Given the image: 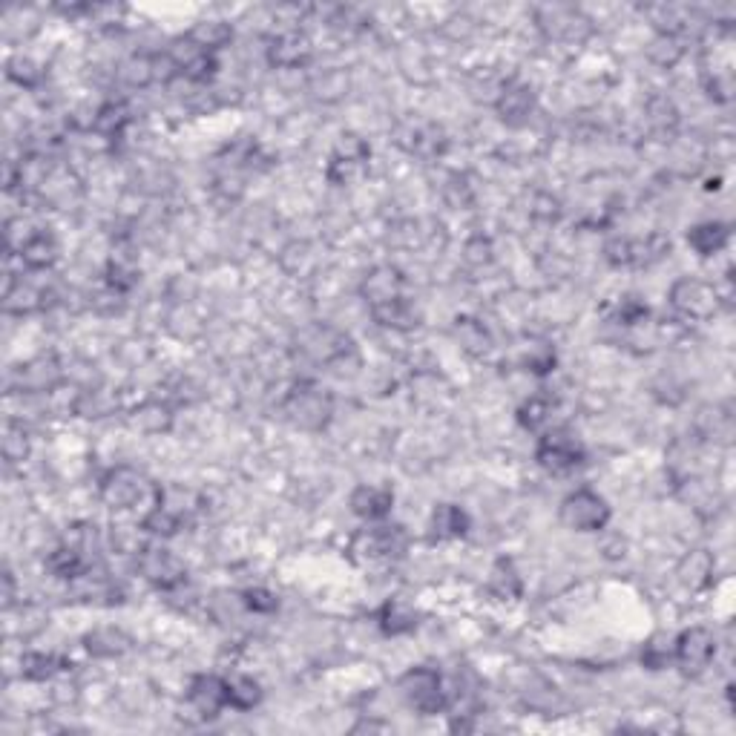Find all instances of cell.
<instances>
[{
  "instance_id": "1",
  "label": "cell",
  "mask_w": 736,
  "mask_h": 736,
  "mask_svg": "<svg viewBox=\"0 0 736 736\" xmlns=\"http://www.w3.org/2000/svg\"><path fill=\"white\" fill-rule=\"evenodd\" d=\"M409 550V532L400 524L371 521L357 529L348 541V555L360 567H386L400 561Z\"/></svg>"
},
{
  "instance_id": "2",
  "label": "cell",
  "mask_w": 736,
  "mask_h": 736,
  "mask_svg": "<svg viewBox=\"0 0 736 736\" xmlns=\"http://www.w3.org/2000/svg\"><path fill=\"white\" fill-rule=\"evenodd\" d=\"M279 412L294 429L322 432L334 414V397H331V391L320 383H314V380H299L282 397Z\"/></svg>"
},
{
  "instance_id": "3",
  "label": "cell",
  "mask_w": 736,
  "mask_h": 736,
  "mask_svg": "<svg viewBox=\"0 0 736 736\" xmlns=\"http://www.w3.org/2000/svg\"><path fill=\"white\" fill-rule=\"evenodd\" d=\"M291 348H294V357L299 363L314 368H328L345 360L354 351V343H351V337L345 331L328 325V322H311V325L299 328Z\"/></svg>"
},
{
  "instance_id": "4",
  "label": "cell",
  "mask_w": 736,
  "mask_h": 736,
  "mask_svg": "<svg viewBox=\"0 0 736 736\" xmlns=\"http://www.w3.org/2000/svg\"><path fill=\"white\" fill-rule=\"evenodd\" d=\"M400 693L406 705L420 716H437L449 708V690L435 667H412L400 676Z\"/></svg>"
},
{
  "instance_id": "5",
  "label": "cell",
  "mask_w": 736,
  "mask_h": 736,
  "mask_svg": "<svg viewBox=\"0 0 736 736\" xmlns=\"http://www.w3.org/2000/svg\"><path fill=\"white\" fill-rule=\"evenodd\" d=\"M535 460L550 475H570V472L581 469L587 463V449L573 432H567L561 426H552V429H547L544 435L538 437Z\"/></svg>"
},
{
  "instance_id": "6",
  "label": "cell",
  "mask_w": 736,
  "mask_h": 736,
  "mask_svg": "<svg viewBox=\"0 0 736 736\" xmlns=\"http://www.w3.org/2000/svg\"><path fill=\"white\" fill-rule=\"evenodd\" d=\"M558 518H561L564 527L573 529V532H601V529H607L613 512H610V504L598 492L575 489L558 506Z\"/></svg>"
},
{
  "instance_id": "7",
  "label": "cell",
  "mask_w": 736,
  "mask_h": 736,
  "mask_svg": "<svg viewBox=\"0 0 736 736\" xmlns=\"http://www.w3.org/2000/svg\"><path fill=\"white\" fill-rule=\"evenodd\" d=\"M670 305L685 317V320L693 322H705L716 317L722 299H719V291L713 288L711 282L705 279H696V276H682L670 285Z\"/></svg>"
},
{
  "instance_id": "8",
  "label": "cell",
  "mask_w": 736,
  "mask_h": 736,
  "mask_svg": "<svg viewBox=\"0 0 736 736\" xmlns=\"http://www.w3.org/2000/svg\"><path fill=\"white\" fill-rule=\"evenodd\" d=\"M670 251V239L662 233H650L644 239H630V236H616L604 245V256L616 268H647L659 259H665Z\"/></svg>"
},
{
  "instance_id": "9",
  "label": "cell",
  "mask_w": 736,
  "mask_h": 736,
  "mask_svg": "<svg viewBox=\"0 0 736 736\" xmlns=\"http://www.w3.org/2000/svg\"><path fill=\"white\" fill-rule=\"evenodd\" d=\"M64 383V366L55 354H38L9 374V391L18 394H52Z\"/></svg>"
},
{
  "instance_id": "10",
  "label": "cell",
  "mask_w": 736,
  "mask_h": 736,
  "mask_svg": "<svg viewBox=\"0 0 736 736\" xmlns=\"http://www.w3.org/2000/svg\"><path fill=\"white\" fill-rule=\"evenodd\" d=\"M147 486L150 481L144 478V472H138L133 466H113L98 483V498L101 504L110 506L115 512H124V509H136L144 501Z\"/></svg>"
},
{
  "instance_id": "11",
  "label": "cell",
  "mask_w": 736,
  "mask_h": 736,
  "mask_svg": "<svg viewBox=\"0 0 736 736\" xmlns=\"http://www.w3.org/2000/svg\"><path fill=\"white\" fill-rule=\"evenodd\" d=\"M713 656H716V636L708 627L696 624V627H688L676 636L673 665L679 667L685 676H702L711 667Z\"/></svg>"
},
{
  "instance_id": "12",
  "label": "cell",
  "mask_w": 736,
  "mask_h": 736,
  "mask_svg": "<svg viewBox=\"0 0 736 736\" xmlns=\"http://www.w3.org/2000/svg\"><path fill=\"white\" fill-rule=\"evenodd\" d=\"M136 567L144 581H150L156 590H179L184 581H187V567L182 564V558H176L170 550L164 547H141L136 555Z\"/></svg>"
},
{
  "instance_id": "13",
  "label": "cell",
  "mask_w": 736,
  "mask_h": 736,
  "mask_svg": "<svg viewBox=\"0 0 736 736\" xmlns=\"http://www.w3.org/2000/svg\"><path fill=\"white\" fill-rule=\"evenodd\" d=\"M167 58H170L173 69H176V75H182V78L193 81V84H207V81L216 75V69H219L216 55L202 49L196 41H190L187 35L176 38V41L170 44Z\"/></svg>"
},
{
  "instance_id": "14",
  "label": "cell",
  "mask_w": 736,
  "mask_h": 736,
  "mask_svg": "<svg viewBox=\"0 0 736 736\" xmlns=\"http://www.w3.org/2000/svg\"><path fill=\"white\" fill-rule=\"evenodd\" d=\"M314 58V44L299 29H282L268 41V61L276 69H302Z\"/></svg>"
},
{
  "instance_id": "15",
  "label": "cell",
  "mask_w": 736,
  "mask_h": 736,
  "mask_svg": "<svg viewBox=\"0 0 736 736\" xmlns=\"http://www.w3.org/2000/svg\"><path fill=\"white\" fill-rule=\"evenodd\" d=\"M538 107L535 90L524 81H506L498 98H495V113L504 121L506 127H524Z\"/></svg>"
},
{
  "instance_id": "16",
  "label": "cell",
  "mask_w": 736,
  "mask_h": 736,
  "mask_svg": "<svg viewBox=\"0 0 736 736\" xmlns=\"http://www.w3.org/2000/svg\"><path fill=\"white\" fill-rule=\"evenodd\" d=\"M538 23L550 38H558V41H575V38H584L590 32V21L575 6H567V3L541 6Z\"/></svg>"
},
{
  "instance_id": "17",
  "label": "cell",
  "mask_w": 736,
  "mask_h": 736,
  "mask_svg": "<svg viewBox=\"0 0 736 736\" xmlns=\"http://www.w3.org/2000/svg\"><path fill=\"white\" fill-rule=\"evenodd\" d=\"M187 702L196 708V713L202 719H213L219 716L222 708H228V688H225V679L216 676V673H199L190 679V688H187Z\"/></svg>"
},
{
  "instance_id": "18",
  "label": "cell",
  "mask_w": 736,
  "mask_h": 736,
  "mask_svg": "<svg viewBox=\"0 0 736 736\" xmlns=\"http://www.w3.org/2000/svg\"><path fill=\"white\" fill-rule=\"evenodd\" d=\"M360 294L368 302V308L406 297V276L394 265H374L360 282Z\"/></svg>"
},
{
  "instance_id": "19",
  "label": "cell",
  "mask_w": 736,
  "mask_h": 736,
  "mask_svg": "<svg viewBox=\"0 0 736 736\" xmlns=\"http://www.w3.org/2000/svg\"><path fill=\"white\" fill-rule=\"evenodd\" d=\"M161 67H167V55H150V52H133L118 64V81L130 90H147L156 84L161 75Z\"/></svg>"
},
{
  "instance_id": "20",
  "label": "cell",
  "mask_w": 736,
  "mask_h": 736,
  "mask_svg": "<svg viewBox=\"0 0 736 736\" xmlns=\"http://www.w3.org/2000/svg\"><path fill=\"white\" fill-rule=\"evenodd\" d=\"M348 506L357 518H363L366 524L371 521H386L391 515V506H394V492L389 486H377V483H360L351 498Z\"/></svg>"
},
{
  "instance_id": "21",
  "label": "cell",
  "mask_w": 736,
  "mask_h": 736,
  "mask_svg": "<svg viewBox=\"0 0 736 736\" xmlns=\"http://www.w3.org/2000/svg\"><path fill=\"white\" fill-rule=\"evenodd\" d=\"M368 314L380 328H389V331H414L420 325V308L414 305L409 294L383 302V305H374L368 308Z\"/></svg>"
},
{
  "instance_id": "22",
  "label": "cell",
  "mask_w": 736,
  "mask_h": 736,
  "mask_svg": "<svg viewBox=\"0 0 736 736\" xmlns=\"http://www.w3.org/2000/svg\"><path fill=\"white\" fill-rule=\"evenodd\" d=\"M127 426L138 435H164L173 426V409L161 400H144L127 414Z\"/></svg>"
},
{
  "instance_id": "23",
  "label": "cell",
  "mask_w": 736,
  "mask_h": 736,
  "mask_svg": "<svg viewBox=\"0 0 736 736\" xmlns=\"http://www.w3.org/2000/svg\"><path fill=\"white\" fill-rule=\"evenodd\" d=\"M46 570L55 575V578L72 584V581H78L84 573H90L92 558L64 541L61 547H55V550L46 555Z\"/></svg>"
},
{
  "instance_id": "24",
  "label": "cell",
  "mask_w": 736,
  "mask_h": 736,
  "mask_svg": "<svg viewBox=\"0 0 736 736\" xmlns=\"http://www.w3.org/2000/svg\"><path fill=\"white\" fill-rule=\"evenodd\" d=\"M377 624L386 636H406L420 624V613L414 610L406 598H389L377 610Z\"/></svg>"
},
{
  "instance_id": "25",
  "label": "cell",
  "mask_w": 736,
  "mask_h": 736,
  "mask_svg": "<svg viewBox=\"0 0 736 736\" xmlns=\"http://www.w3.org/2000/svg\"><path fill=\"white\" fill-rule=\"evenodd\" d=\"M18 256H21L23 268H29V271H46V268H52L58 262L61 245H58L55 233H49L46 228H38V233L23 245Z\"/></svg>"
},
{
  "instance_id": "26",
  "label": "cell",
  "mask_w": 736,
  "mask_h": 736,
  "mask_svg": "<svg viewBox=\"0 0 736 736\" xmlns=\"http://www.w3.org/2000/svg\"><path fill=\"white\" fill-rule=\"evenodd\" d=\"M130 121H133V113H130V107L124 101H107V104H101L92 113L90 130L95 136L115 141V138L124 136V130L130 127Z\"/></svg>"
},
{
  "instance_id": "27",
  "label": "cell",
  "mask_w": 736,
  "mask_h": 736,
  "mask_svg": "<svg viewBox=\"0 0 736 736\" xmlns=\"http://www.w3.org/2000/svg\"><path fill=\"white\" fill-rule=\"evenodd\" d=\"M486 590L498 601H515L524 593V578L518 573L515 561L512 558H498L489 570V578H486Z\"/></svg>"
},
{
  "instance_id": "28",
  "label": "cell",
  "mask_w": 736,
  "mask_h": 736,
  "mask_svg": "<svg viewBox=\"0 0 736 736\" xmlns=\"http://www.w3.org/2000/svg\"><path fill=\"white\" fill-rule=\"evenodd\" d=\"M46 305V291H41L38 285H32L29 279H9L6 285V294H3V308L9 314H32V311H41Z\"/></svg>"
},
{
  "instance_id": "29",
  "label": "cell",
  "mask_w": 736,
  "mask_h": 736,
  "mask_svg": "<svg viewBox=\"0 0 736 736\" xmlns=\"http://www.w3.org/2000/svg\"><path fill=\"white\" fill-rule=\"evenodd\" d=\"M432 541H458L469 532V515L458 504H440L432 512Z\"/></svg>"
},
{
  "instance_id": "30",
  "label": "cell",
  "mask_w": 736,
  "mask_h": 736,
  "mask_svg": "<svg viewBox=\"0 0 736 736\" xmlns=\"http://www.w3.org/2000/svg\"><path fill=\"white\" fill-rule=\"evenodd\" d=\"M141 279V268H138V259L130 251H113L110 262H107V271H104V285L115 288L118 294H130Z\"/></svg>"
},
{
  "instance_id": "31",
  "label": "cell",
  "mask_w": 736,
  "mask_h": 736,
  "mask_svg": "<svg viewBox=\"0 0 736 736\" xmlns=\"http://www.w3.org/2000/svg\"><path fill=\"white\" fill-rule=\"evenodd\" d=\"M731 242V228L725 222H702L688 230V245L699 256H716L728 248Z\"/></svg>"
},
{
  "instance_id": "32",
  "label": "cell",
  "mask_w": 736,
  "mask_h": 736,
  "mask_svg": "<svg viewBox=\"0 0 736 736\" xmlns=\"http://www.w3.org/2000/svg\"><path fill=\"white\" fill-rule=\"evenodd\" d=\"M552 417H555V400L544 397V394L529 397L527 403L518 409V423L532 435H544L547 429H552Z\"/></svg>"
},
{
  "instance_id": "33",
  "label": "cell",
  "mask_w": 736,
  "mask_h": 736,
  "mask_svg": "<svg viewBox=\"0 0 736 736\" xmlns=\"http://www.w3.org/2000/svg\"><path fill=\"white\" fill-rule=\"evenodd\" d=\"M84 644L95 659H115L130 650V639L118 627H95L84 636Z\"/></svg>"
},
{
  "instance_id": "34",
  "label": "cell",
  "mask_w": 736,
  "mask_h": 736,
  "mask_svg": "<svg viewBox=\"0 0 736 736\" xmlns=\"http://www.w3.org/2000/svg\"><path fill=\"white\" fill-rule=\"evenodd\" d=\"M187 38L216 55L219 49H225L233 41V26L228 21H219V18H205L187 32Z\"/></svg>"
},
{
  "instance_id": "35",
  "label": "cell",
  "mask_w": 736,
  "mask_h": 736,
  "mask_svg": "<svg viewBox=\"0 0 736 736\" xmlns=\"http://www.w3.org/2000/svg\"><path fill=\"white\" fill-rule=\"evenodd\" d=\"M676 575H679V581H682L688 590H702V587L711 584L713 558L705 550L688 552V555L682 558V564H679Z\"/></svg>"
},
{
  "instance_id": "36",
  "label": "cell",
  "mask_w": 736,
  "mask_h": 736,
  "mask_svg": "<svg viewBox=\"0 0 736 736\" xmlns=\"http://www.w3.org/2000/svg\"><path fill=\"white\" fill-rule=\"evenodd\" d=\"M61 670H67V662L58 653H44V650H29L23 653L21 673L29 682H46L52 676H58Z\"/></svg>"
},
{
  "instance_id": "37",
  "label": "cell",
  "mask_w": 736,
  "mask_h": 736,
  "mask_svg": "<svg viewBox=\"0 0 736 736\" xmlns=\"http://www.w3.org/2000/svg\"><path fill=\"white\" fill-rule=\"evenodd\" d=\"M406 150L412 156H417V159L432 161L446 150V136H443V130L435 127V124H420V127H414L412 136L406 141Z\"/></svg>"
},
{
  "instance_id": "38",
  "label": "cell",
  "mask_w": 736,
  "mask_h": 736,
  "mask_svg": "<svg viewBox=\"0 0 736 736\" xmlns=\"http://www.w3.org/2000/svg\"><path fill=\"white\" fill-rule=\"evenodd\" d=\"M225 688H228V705L233 711H253L262 702V685L253 676H245V673L228 676Z\"/></svg>"
},
{
  "instance_id": "39",
  "label": "cell",
  "mask_w": 736,
  "mask_h": 736,
  "mask_svg": "<svg viewBox=\"0 0 736 736\" xmlns=\"http://www.w3.org/2000/svg\"><path fill=\"white\" fill-rule=\"evenodd\" d=\"M644 118L650 124V130L656 136H673L676 127H679V113L673 107V101L665 98V95H653L644 107Z\"/></svg>"
},
{
  "instance_id": "40",
  "label": "cell",
  "mask_w": 736,
  "mask_h": 736,
  "mask_svg": "<svg viewBox=\"0 0 736 736\" xmlns=\"http://www.w3.org/2000/svg\"><path fill=\"white\" fill-rule=\"evenodd\" d=\"M118 409V394L107 386H90V389H81L78 394V409L75 414L81 417H107Z\"/></svg>"
},
{
  "instance_id": "41",
  "label": "cell",
  "mask_w": 736,
  "mask_h": 736,
  "mask_svg": "<svg viewBox=\"0 0 736 736\" xmlns=\"http://www.w3.org/2000/svg\"><path fill=\"white\" fill-rule=\"evenodd\" d=\"M555 363H558V357H555V348H552L547 340H529L524 345V351H521V366L527 368L529 374H535V377H547L555 371Z\"/></svg>"
},
{
  "instance_id": "42",
  "label": "cell",
  "mask_w": 736,
  "mask_h": 736,
  "mask_svg": "<svg viewBox=\"0 0 736 736\" xmlns=\"http://www.w3.org/2000/svg\"><path fill=\"white\" fill-rule=\"evenodd\" d=\"M682 55H685V38L682 35H656L647 46V58L662 69L676 67L682 61Z\"/></svg>"
},
{
  "instance_id": "43",
  "label": "cell",
  "mask_w": 736,
  "mask_h": 736,
  "mask_svg": "<svg viewBox=\"0 0 736 736\" xmlns=\"http://www.w3.org/2000/svg\"><path fill=\"white\" fill-rule=\"evenodd\" d=\"M259 159H262V150H259V144L248 136L230 141L228 147L219 153V161H222L225 167H230V170H248V167H253Z\"/></svg>"
},
{
  "instance_id": "44",
  "label": "cell",
  "mask_w": 736,
  "mask_h": 736,
  "mask_svg": "<svg viewBox=\"0 0 736 736\" xmlns=\"http://www.w3.org/2000/svg\"><path fill=\"white\" fill-rule=\"evenodd\" d=\"M455 337H458V343L463 345L469 354H483V351H489V345H492L489 328H486L481 320H472V317H460V320L455 322Z\"/></svg>"
},
{
  "instance_id": "45",
  "label": "cell",
  "mask_w": 736,
  "mask_h": 736,
  "mask_svg": "<svg viewBox=\"0 0 736 736\" xmlns=\"http://www.w3.org/2000/svg\"><path fill=\"white\" fill-rule=\"evenodd\" d=\"M673 647H676V636H667V633L650 636L642 650V665L647 670H665L673 665Z\"/></svg>"
},
{
  "instance_id": "46",
  "label": "cell",
  "mask_w": 736,
  "mask_h": 736,
  "mask_svg": "<svg viewBox=\"0 0 736 736\" xmlns=\"http://www.w3.org/2000/svg\"><path fill=\"white\" fill-rule=\"evenodd\" d=\"M650 317V308H647V302L642 297H633V294H627V297H619L616 299V305L610 308V320L616 322V325H624V328H636V325H644Z\"/></svg>"
},
{
  "instance_id": "47",
  "label": "cell",
  "mask_w": 736,
  "mask_h": 736,
  "mask_svg": "<svg viewBox=\"0 0 736 736\" xmlns=\"http://www.w3.org/2000/svg\"><path fill=\"white\" fill-rule=\"evenodd\" d=\"M6 75H9L15 84L26 87V90H35V87L44 81V67H41L38 61H32L29 55H12V58L6 61Z\"/></svg>"
},
{
  "instance_id": "48",
  "label": "cell",
  "mask_w": 736,
  "mask_h": 736,
  "mask_svg": "<svg viewBox=\"0 0 736 736\" xmlns=\"http://www.w3.org/2000/svg\"><path fill=\"white\" fill-rule=\"evenodd\" d=\"M0 452H3V458L9 460V463H21L29 455V435H26V429L9 420L6 429H3Z\"/></svg>"
},
{
  "instance_id": "49",
  "label": "cell",
  "mask_w": 736,
  "mask_h": 736,
  "mask_svg": "<svg viewBox=\"0 0 736 736\" xmlns=\"http://www.w3.org/2000/svg\"><path fill=\"white\" fill-rule=\"evenodd\" d=\"M242 604H245L251 613L268 616V613H274L276 607H279V598H276L271 590H265V587H251V590L242 593Z\"/></svg>"
},
{
  "instance_id": "50",
  "label": "cell",
  "mask_w": 736,
  "mask_h": 736,
  "mask_svg": "<svg viewBox=\"0 0 736 736\" xmlns=\"http://www.w3.org/2000/svg\"><path fill=\"white\" fill-rule=\"evenodd\" d=\"M492 259V242L486 236H475L466 242V262L469 265H486Z\"/></svg>"
},
{
  "instance_id": "51",
  "label": "cell",
  "mask_w": 736,
  "mask_h": 736,
  "mask_svg": "<svg viewBox=\"0 0 736 736\" xmlns=\"http://www.w3.org/2000/svg\"><path fill=\"white\" fill-rule=\"evenodd\" d=\"M15 601V581H12V573H3V607H12Z\"/></svg>"
}]
</instances>
